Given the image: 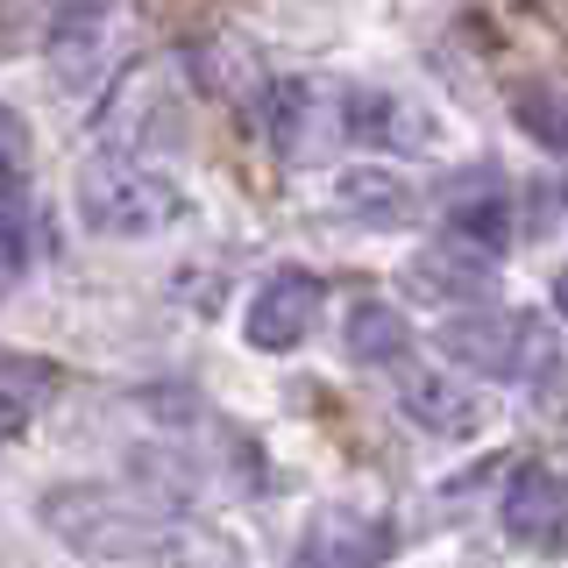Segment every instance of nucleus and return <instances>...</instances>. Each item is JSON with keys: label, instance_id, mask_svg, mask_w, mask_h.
<instances>
[{"label": "nucleus", "instance_id": "1", "mask_svg": "<svg viewBox=\"0 0 568 568\" xmlns=\"http://www.w3.org/2000/svg\"><path fill=\"white\" fill-rule=\"evenodd\" d=\"M71 206H79V221L93 235H114V242H142V235H164V227L185 221L178 178H164L156 164H142V156H121V150H106L79 171Z\"/></svg>", "mask_w": 568, "mask_h": 568}, {"label": "nucleus", "instance_id": "2", "mask_svg": "<svg viewBox=\"0 0 568 568\" xmlns=\"http://www.w3.org/2000/svg\"><path fill=\"white\" fill-rule=\"evenodd\" d=\"M440 355H455L462 377L519 384L532 355H547V334L532 313H497V306H455L440 320Z\"/></svg>", "mask_w": 568, "mask_h": 568}, {"label": "nucleus", "instance_id": "3", "mask_svg": "<svg viewBox=\"0 0 568 568\" xmlns=\"http://www.w3.org/2000/svg\"><path fill=\"white\" fill-rule=\"evenodd\" d=\"M43 526L64 532L79 555H100V561L150 555V547L164 540V526H156L142 505H129V497H114V490H85V484L50 490L43 497Z\"/></svg>", "mask_w": 568, "mask_h": 568}, {"label": "nucleus", "instance_id": "4", "mask_svg": "<svg viewBox=\"0 0 568 568\" xmlns=\"http://www.w3.org/2000/svg\"><path fill=\"white\" fill-rule=\"evenodd\" d=\"M390 398L398 413L434 440H469L490 426V390L476 377H455V369H434V363H405L390 377Z\"/></svg>", "mask_w": 568, "mask_h": 568}, {"label": "nucleus", "instance_id": "5", "mask_svg": "<svg viewBox=\"0 0 568 568\" xmlns=\"http://www.w3.org/2000/svg\"><path fill=\"white\" fill-rule=\"evenodd\" d=\"M334 135L363 142V150H398V156H419L440 142V121L426 114L413 93H384V85H348L334 93Z\"/></svg>", "mask_w": 568, "mask_h": 568}, {"label": "nucleus", "instance_id": "6", "mask_svg": "<svg viewBox=\"0 0 568 568\" xmlns=\"http://www.w3.org/2000/svg\"><path fill=\"white\" fill-rule=\"evenodd\" d=\"M320 320V277L313 271H271L242 306V342L263 355H292Z\"/></svg>", "mask_w": 568, "mask_h": 568}, {"label": "nucleus", "instance_id": "7", "mask_svg": "<svg viewBox=\"0 0 568 568\" xmlns=\"http://www.w3.org/2000/svg\"><path fill=\"white\" fill-rule=\"evenodd\" d=\"M505 532L526 547V555H561V540H568V505H561V476L547 469V462H526L519 476H511V490H505Z\"/></svg>", "mask_w": 568, "mask_h": 568}, {"label": "nucleus", "instance_id": "8", "mask_svg": "<svg viewBox=\"0 0 568 568\" xmlns=\"http://www.w3.org/2000/svg\"><path fill=\"white\" fill-rule=\"evenodd\" d=\"M405 342H413V327H405V306H390V298H355L348 320H342V355L355 369L398 363Z\"/></svg>", "mask_w": 568, "mask_h": 568}, {"label": "nucleus", "instance_id": "9", "mask_svg": "<svg viewBox=\"0 0 568 568\" xmlns=\"http://www.w3.org/2000/svg\"><path fill=\"white\" fill-rule=\"evenodd\" d=\"M377 555H384V532L369 526V519H348V511H320L292 568H377Z\"/></svg>", "mask_w": 568, "mask_h": 568}, {"label": "nucleus", "instance_id": "10", "mask_svg": "<svg viewBox=\"0 0 568 568\" xmlns=\"http://www.w3.org/2000/svg\"><path fill=\"white\" fill-rule=\"evenodd\" d=\"M271 135L284 156H306L320 135H334V93L292 79V85H271Z\"/></svg>", "mask_w": 568, "mask_h": 568}, {"label": "nucleus", "instance_id": "11", "mask_svg": "<svg viewBox=\"0 0 568 568\" xmlns=\"http://www.w3.org/2000/svg\"><path fill=\"white\" fill-rule=\"evenodd\" d=\"M342 206L363 213V221H377V227H405L419 200H413V185H405V178L355 164V171H342Z\"/></svg>", "mask_w": 568, "mask_h": 568}, {"label": "nucleus", "instance_id": "12", "mask_svg": "<svg viewBox=\"0 0 568 568\" xmlns=\"http://www.w3.org/2000/svg\"><path fill=\"white\" fill-rule=\"evenodd\" d=\"M511 235H519V221H511V206L505 200H455L448 206V242L455 248H469V256H505Z\"/></svg>", "mask_w": 568, "mask_h": 568}, {"label": "nucleus", "instance_id": "13", "mask_svg": "<svg viewBox=\"0 0 568 568\" xmlns=\"http://www.w3.org/2000/svg\"><path fill=\"white\" fill-rule=\"evenodd\" d=\"M29 263V206L14 200V178H0V271H8V284L22 277Z\"/></svg>", "mask_w": 568, "mask_h": 568}, {"label": "nucleus", "instance_id": "14", "mask_svg": "<svg viewBox=\"0 0 568 568\" xmlns=\"http://www.w3.org/2000/svg\"><path fill=\"white\" fill-rule=\"evenodd\" d=\"M29 150H36V135H29L22 106L0 100V178H22L29 171Z\"/></svg>", "mask_w": 568, "mask_h": 568}, {"label": "nucleus", "instance_id": "15", "mask_svg": "<svg viewBox=\"0 0 568 568\" xmlns=\"http://www.w3.org/2000/svg\"><path fill=\"white\" fill-rule=\"evenodd\" d=\"M511 114H519L526 129L547 142V150L561 142V121H555V93H519V100H511Z\"/></svg>", "mask_w": 568, "mask_h": 568}, {"label": "nucleus", "instance_id": "16", "mask_svg": "<svg viewBox=\"0 0 568 568\" xmlns=\"http://www.w3.org/2000/svg\"><path fill=\"white\" fill-rule=\"evenodd\" d=\"M29 434V405L14 390H0V440H22Z\"/></svg>", "mask_w": 568, "mask_h": 568}]
</instances>
